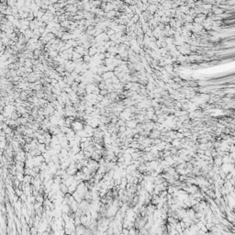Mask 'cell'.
<instances>
[{"label": "cell", "mask_w": 235, "mask_h": 235, "mask_svg": "<svg viewBox=\"0 0 235 235\" xmlns=\"http://www.w3.org/2000/svg\"><path fill=\"white\" fill-rule=\"evenodd\" d=\"M126 130V128H125V126H121L120 127V129H119V131H120V132H122V131H124Z\"/></svg>", "instance_id": "8992f818"}, {"label": "cell", "mask_w": 235, "mask_h": 235, "mask_svg": "<svg viewBox=\"0 0 235 235\" xmlns=\"http://www.w3.org/2000/svg\"><path fill=\"white\" fill-rule=\"evenodd\" d=\"M60 190H61L64 195H66V194L68 193V187L63 183L60 184Z\"/></svg>", "instance_id": "277c9868"}, {"label": "cell", "mask_w": 235, "mask_h": 235, "mask_svg": "<svg viewBox=\"0 0 235 235\" xmlns=\"http://www.w3.org/2000/svg\"><path fill=\"white\" fill-rule=\"evenodd\" d=\"M85 230H86V227L84 226L83 224H80L78 226H76L75 233H76V235H84Z\"/></svg>", "instance_id": "7a4b0ae2"}, {"label": "cell", "mask_w": 235, "mask_h": 235, "mask_svg": "<svg viewBox=\"0 0 235 235\" xmlns=\"http://www.w3.org/2000/svg\"><path fill=\"white\" fill-rule=\"evenodd\" d=\"M88 52H89V55H90L91 57H94L95 55L98 52V51H97V49L95 47V46H92V47L88 50Z\"/></svg>", "instance_id": "3957f363"}, {"label": "cell", "mask_w": 235, "mask_h": 235, "mask_svg": "<svg viewBox=\"0 0 235 235\" xmlns=\"http://www.w3.org/2000/svg\"><path fill=\"white\" fill-rule=\"evenodd\" d=\"M84 122L81 121V120H76L75 121H73V124H72V129H73L75 132L84 130Z\"/></svg>", "instance_id": "6da1fadb"}, {"label": "cell", "mask_w": 235, "mask_h": 235, "mask_svg": "<svg viewBox=\"0 0 235 235\" xmlns=\"http://www.w3.org/2000/svg\"><path fill=\"white\" fill-rule=\"evenodd\" d=\"M16 176H17V178L20 181L21 183L24 181V177H25V175H24V173H20V172H18L17 173V175H16Z\"/></svg>", "instance_id": "5b68a950"}]
</instances>
